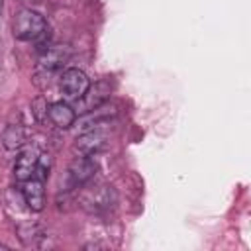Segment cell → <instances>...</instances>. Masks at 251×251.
<instances>
[{"mask_svg": "<svg viewBox=\"0 0 251 251\" xmlns=\"http://www.w3.org/2000/svg\"><path fill=\"white\" fill-rule=\"evenodd\" d=\"M116 204V190L108 184H94L84 188L80 194V206L90 214H102L114 208Z\"/></svg>", "mask_w": 251, "mask_h": 251, "instance_id": "2", "label": "cell"}, {"mask_svg": "<svg viewBox=\"0 0 251 251\" xmlns=\"http://www.w3.org/2000/svg\"><path fill=\"white\" fill-rule=\"evenodd\" d=\"M59 90L65 96V100L80 102L90 90V78L80 69H65L59 78Z\"/></svg>", "mask_w": 251, "mask_h": 251, "instance_id": "3", "label": "cell"}, {"mask_svg": "<svg viewBox=\"0 0 251 251\" xmlns=\"http://www.w3.org/2000/svg\"><path fill=\"white\" fill-rule=\"evenodd\" d=\"M108 145V137L106 133L100 129V127H92V129H86L82 131L76 141H75V151H78L80 155H96L100 153L104 147Z\"/></svg>", "mask_w": 251, "mask_h": 251, "instance_id": "6", "label": "cell"}, {"mask_svg": "<svg viewBox=\"0 0 251 251\" xmlns=\"http://www.w3.org/2000/svg\"><path fill=\"white\" fill-rule=\"evenodd\" d=\"M2 4H4V0H0V14H2Z\"/></svg>", "mask_w": 251, "mask_h": 251, "instance_id": "13", "label": "cell"}, {"mask_svg": "<svg viewBox=\"0 0 251 251\" xmlns=\"http://www.w3.org/2000/svg\"><path fill=\"white\" fill-rule=\"evenodd\" d=\"M47 118L51 120V124L59 129H69L75 126L76 122V112L71 104L67 102H53L49 104V110H47Z\"/></svg>", "mask_w": 251, "mask_h": 251, "instance_id": "9", "label": "cell"}, {"mask_svg": "<svg viewBox=\"0 0 251 251\" xmlns=\"http://www.w3.org/2000/svg\"><path fill=\"white\" fill-rule=\"evenodd\" d=\"M18 233H20V239H22L24 245H33V247H35V245L39 243V239H43L41 227H39L37 224H31V222L22 224V226L18 227Z\"/></svg>", "mask_w": 251, "mask_h": 251, "instance_id": "11", "label": "cell"}, {"mask_svg": "<svg viewBox=\"0 0 251 251\" xmlns=\"http://www.w3.org/2000/svg\"><path fill=\"white\" fill-rule=\"evenodd\" d=\"M27 143V133H25V127L20 126V124H10L4 133H2V145L8 149V151H18L22 149L24 145Z\"/></svg>", "mask_w": 251, "mask_h": 251, "instance_id": "10", "label": "cell"}, {"mask_svg": "<svg viewBox=\"0 0 251 251\" xmlns=\"http://www.w3.org/2000/svg\"><path fill=\"white\" fill-rule=\"evenodd\" d=\"M22 196L25 206L31 212H41L45 206V188H43V180L39 178H29L22 182Z\"/></svg>", "mask_w": 251, "mask_h": 251, "instance_id": "8", "label": "cell"}, {"mask_svg": "<svg viewBox=\"0 0 251 251\" xmlns=\"http://www.w3.org/2000/svg\"><path fill=\"white\" fill-rule=\"evenodd\" d=\"M71 57V49L67 45H53V47H47L41 57H39V71L45 73V75H53L55 71H59L65 61Z\"/></svg>", "mask_w": 251, "mask_h": 251, "instance_id": "7", "label": "cell"}, {"mask_svg": "<svg viewBox=\"0 0 251 251\" xmlns=\"http://www.w3.org/2000/svg\"><path fill=\"white\" fill-rule=\"evenodd\" d=\"M96 173H98V163L94 161L92 155H80L69 167V178L73 186H84L94 178Z\"/></svg>", "mask_w": 251, "mask_h": 251, "instance_id": "5", "label": "cell"}, {"mask_svg": "<svg viewBox=\"0 0 251 251\" xmlns=\"http://www.w3.org/2000/svg\"><path fill=\"white\" fill-rule=\"evenodd\" d=\"M39 149L37 145H24L20 155L16 157L14 163V176L16 180L24 182L35 176V167H37V159H39Z\"/></svg>", "mask_w": 251, "mask_h": 251, "instance_id": "4", "label": "cell"}, {"mask_svg": "<svg viewBox=\"0 0 251 251\" xmlns=\"http://www.w3.org/2000/svg\"><path fill=\"white\" fill-rule=\"evenodd\" d=\"M49 173H51V155L49 153H39L37 167H35V178L45 182L49 178Z\"/></svg>", "mask_w": 251, "mask_h": 251, "instance_id": "12", "label": "cell"}, {"mask_svg": "<svg viewBox=\"0 0 251 251\" xmlns=\"http://www.w3.org/2000/svg\"><path fill=\"white\" fill-rule=\"evenodd\" d=\"M45 27H47L45 18L39 12L29 10V8H22L14 18L12 33L18 41H35V39L43 37Z\"/></svg>", "mask_w": 251, "mask_h": 251, "instance_id": "1", "label": "cell"}]
</instances>
